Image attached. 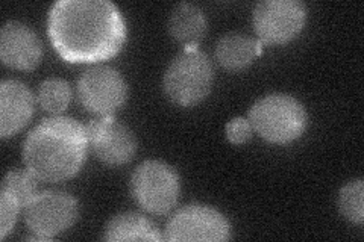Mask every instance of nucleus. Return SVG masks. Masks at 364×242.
<instances>
[{
	"instance_id": "obj_6",
	"label": "nucleus",
	"mask_w": 364,
	"mask_h": 242,
	"mask_svg": "<svg viewBox=\"0 0 364 242\" xmlns=\"http://www.w3.org/2000/svg\"><path fill=\"white\" fill-rule=\"evenodd\" d=\"M231 236V226L225 215L205 204H187L176 211L166 224V241L215 242Z\"/></svg>"
},
{
	"instance_id": "obj_1",
	"label": "nucleus",
	"mask_w": 364,
	"mask_h": 242,
	"mask_svg": "<svg viewBox=\"0 0 364 242\" xmlns=\"http://www.w3.org/2000/svg\"><path fill=\"white\" fill-rule=\"evenodd\" d=\"M48 33L64 61L96 62L120 52L127 25L108 0H58L49 11Z\"/></svg>"
},
{
	"instance_id": "obj_19",
	"label": "nucleus",
	"mask_w": 364,
	"mask_h": 242,
	"mask_svg": "<svg viewBox=\"0 0 364 242\" xmlns=\"http://www.w3.org/2000/svg\"><path fill=\"white\" fill-rule=\"evenodd\" d=\"M21 206L16 197L6 191H0V238L2 239L13 230Z\"/></svg>"
},
{
	"instance_id": "obj_18",
	"label": "nucleus",
	"mask_w": 364,
	"mask_h": 242,
	"mask_svg": "<svg viewBox=\"0 0 364 242\" xmlns=\"http://www.w3.org/2000/svg\"><path fill=\"white\" fill-rule=\"evenodd\" d=\"M363 194H364V182L363 179H355L348 182L340 189L338 194V209L346 220L363 224L364 220V206H363Z\"/></svg>"
},
{
	"instance_id": "obj_5",
	"label": "nucleus",
	"mask_w": 364,
	"mask_h": 242,
	"mask_svg": "<svg viewBox=\"0 0 364 242\" xmlns=\"http://www.w3.org/2000/svg\"><path fill=\"white\" fill-rule=\"evenodd\" d=\"M131 194L144 211L164 215L175 207L179 197L176 171L159 160H146L134 170Z\"/></svg>"
},
{
	"instance_id": "obj_9",
	"label": "nucleus",
	"mask_w": 364,
	"mask_h": 242,
	"mask_svg": "<svg viewBox=\"0 0 364 242\" xmlns=\"http://www.w3.org/2000/svg\"><path fill=\"white\" fill-rule=\"evenodd\" d=\"M306 8L299 0H263L254 8L252 21L261 43L282 44L305 25Z\"/></svg>"
},
{
	"instance_id": "obj_4",
	"label": "nucleus",
	"mask_w": 364,
	"mask_h": 242,
	"mask_svg": "<svg viewBox=\"0 0 364 242\" xmlns=\"http://www.w3.org/2000/svg\"><path fill=\"white\" fill-rule=\"evenodd\" d=\"M213 80L210 57L196 48H187L168 64L163 85L170 100L181 106H193L210 94Z\"/></svg>"
},
{
	"instance_id": "obj_2",
	"label": "nucleus",
	"mask_w": 364,
	"mask_h": 242,
	"mask_svg": "<svg viewBox=\"0 0 364 242\" xmlns=\"http://www.w3.org/2000/svg\"><path fill=\"white\" fill-rule=\"evenodd\" d=\"M88 148L85 126L70 117H52L33 128L23 143V163L43 182H63L81 170Z\"/></svg>"
},
{
	"instance_id": "obj_7",
	"label": "nucleus",
	"mask_w": 364,
	"mask_h": 242,
	"mask_svg": "<svg viewBox=\"0 0 364 242\" xmlns=\"http://www.w3.org/2000/svg\"><path fill=\"white\" fill-rule=\"evenodd\" d=\"M77 202L61 191L38 192L25 207V220L38 241H49L63 233L77 218Z\"/></svg>"
},
{
	"instance_id": "obj_15",
	"label": "nucleus",
	"mask_w": 364,
	"mask_h": 242,
	"mask_svg": "<svg viewBox=\"0 0 364 242\" xmlns=\"http://www.w3.org/2000/svg\"><path fill=\"white\" fill-rule=\"evenodd\" d=\"M207 26L203 11L193 4H179L168 18V31L172 37L187 48H196L207 32Z\"/></svg>"
},
{
	"instance_id": "obj_13",
	"label": "nucleus",
	"mask_w": 364,
	"mask_h": 242,
	"mask_svg": "<svg viewBox=\"0 0 364 242\" xmlns=\"http://www.w3.org/2000/svg\"><path fill=\"white\" fill-rule=\"evenodd\" d=\"M261 53V41L240 32H230L215 44V57L226 70H242Z\"/></svg>"
},
{
	"instance_id": "obj_14",
	"label": "nucleus",
	"mask_w": 364,
	"mask_h": 242,
	"mask_svg": "<svg viewBox=\"0 0 364 242\" xmlns=\"http://www.w3.org/2000/svg\"><path fill=\"white\" fill-rule=\"evenodd\" d=\"M105 241L120 242V241H161L156 226L147 220L146 216L135 212L119 214L108 221L104 233Z\"/></svg>"
},
{
	"instance_id": "obj_8",
	"label": "nucleus",
	"mask_w": 364,
	"mask_h": 242,
	"mask_svg": "<svg viewBox=\"0 0 364 242\" xmlns=\"http://www.w3.org/2000/svg\"><path fill=\"white\" fill-rule=\"evenodd\" d=\"M76 91L81 105L99 115H111L128 97L127 80L109 65L87 68L77 80Z\"/></svg>"
},
{
	"instance_id": "obj_3",
	"label": "nucleus",
	"mask_w": 364,
	"mask_h": 242,
	"mask_svg": "<svg viewBox=\"0 0 364 242\" xmlns=\"http://www.w3.org/2000/svg\"><path fill=\"white\" fill-rule=\"evenodd\" d=\"M247 120L266 141L286 144L304 133L309 117L299 100L289 94L275 93L257 100L249 111Z\"/></svg>"
},
{
	"instance_id": "obj_20",
	"label": "nucleus",
	"mask_w": 364,
	"mask_h": 242,
	"mask_svg": "<svg viewBox=\"0 0 364 242\" xmlns=\"http://www.w3.org/2000/svg\"><path fill=\"white\" fill-rule=\"evenodd\" d=\"M252 126H250L249 120L246 119H234L226 124V136L228 140L234 144H243L246 143L250 136H252Z\"/></svg>"
},
{
	"instance_id": "obj_11",
	"label": "nucleus",
	"mask_w": 364,
	"mask_h": 242,
	"mask_svg": "<svg viewBox=\"0 0 364 242\" xmlns=\"http://www.w3.org/2000/svg\"><path fill=\"white\" fill-rule=\"evenodd\" d=\"M0 57L17 70H32L43 57V44L37 33L21 21H6L0 32Z\"/></svg>"
},
{
	"instance_id": "obj_17",
	"label": "nucleus",
	"mask_w": 364,
	"mask_h": 242,
	"mask_svg": "<svg viewBox=\"0 0 364 242\" xmlns=\"http://www.w3.org/2000/svg\"><path fill=\"white\" fill-rule=\"evenodd\" d=\"M37 180L38 179L29 170H11L5 175L0 191L9 192L17 199L21 207H26L28 203L38 194Z\"/></svg>"
},
{
	"instance_id": "obj_12",
	"label": "nucleus",
	"mask_w": 364,
	"mask_h": 242,
	"mask_svg": "<svg viewBox=\"0 0 364 242\" xmlns=\"http://www.w3.org/2000/svg\"><path fill=\"white\" fill-rule=\"evenodd\" d=\"M36 99L20 80L6 79L0 84V135H16L29 123Z\"/></svg>"
},
{
	"instance_id": "obj_10",
	"label": "nucleus",
	"mask_w": 364,
	"mask_h": 242,
	"mask_svg": "<svg viewBox=\"0 0 364 242\" xmlns=\"http://www.w3.org/2000/svg\"><path fill=\"white\" fill-rule=\"evenodd\" d=\"M88 145L96 156L108 165L129 163L136 152V140L132 131L112 115H100L87 123Z\"/></svg>"
},
{
	"instance_id": "obj_16",
	"label": "nucleus",
	"mask_w": 364,
	"mask_h": 242,
	"mask_svg": "<svg viewBox=\"0 0 364 242\" xmlns=\"http://www.w3.org/2000/svg\"><path fill=\"white\" fill-rule=\"evenodd\" d=\"M38 103L44 111L61 114L72 100V88L67 80L60 77L46 79L38 88Z\"/></svg>"
}]
</instances>
